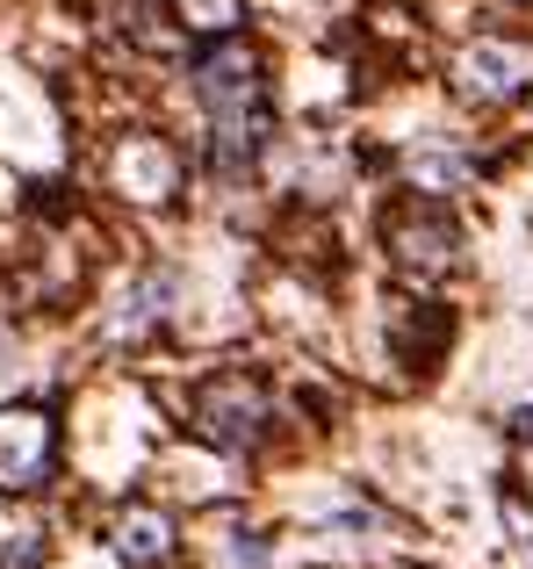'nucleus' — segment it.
<instances>
[{"mask_svg":"<svg viewBox=\"0 0 533 569\" xmlns=\"http://www.w3.org/2000/svg\"><path fill=\"white\" fill-rule=\"evenodd\" d=\"M266 418H274V403H266V389L253 376H210L195 389V432L210 447H224V455H245V447H260Z\"/></svg>","mask_w":533,"mask_h":569,"instance_id":"f257e3e1","label":"nucleus"},{"mask_svg":"<svg viewBox=\"0 0 533 569\" xmlns=\"http://www.w3.org/2000/svg\"><path fill=\"white\" fill-rule=\"evenodd\" d=\"M195 101H202V116H210V130L217 123H260V116H266V94H260L253 51H239V43L202 51L195 58Z\"/></svg>","mask_w":533,"mask_h":569,"instance_id":"f03ea898","label":"nucleus"},{"mask_svg":"<svg viewBox=\"0 0 533 569\" xmlns=\"http://www.w3.org/2000/svg\"><path fill=\"white\" fill-rule=\"evenodd\" d=\"M526 87H533V51L526 43L483 37V43H469V51L454 58V94H462L469 109H505V101L526 94Z\"/></svg>","mask_w":533,"mask_h":569,"instance_id":"7ed1b4c3","label":"nucleus"},{"mask_svg":"<svg viewBox=\"0 0 533 569\" xmlns=\"http://www.w3.org/2000/svg\"><path fill=\"white\" fill-rule=\"evenodd\" d=\"M382 246H390V260H396L404 281H440L454 267V252H462V231H454L440 209H396Z\"/></svg>","mask_w":533,"mask_h":569,"instance_id":"20e7f679","label":"nucleus"},{"mask_svg":"<svg viewBox=\"0 0 533 569\" xmlns=\"http://www.w3.org/2000/svg\"><path fill=\"white\" fill-rule=\"evenodd\" d=\"M43 469H51V418L37 403H0V476L37 483Z\"/></svg>","mask_w":533,"mask_h":569,"instance_id":"39448f33","label":"nucleus"},{"mask_svg":"<svg viewBox=\"0 0 533 569\" xmlns=\"http://www.w3.org/2000/svg\"><path fill=\"white\" fill-rule=\"evenodd\" d=\"M115 188L138 194V202H167V194L181 188V159L159 138H130L123 152H115Z\"/></svg>","mask_w":533,"mask_h":569,"instance_id":"423d86ee","label":"nucleus"},{"mask_svg":"<svg viewBox=\"0 0 533 569\" xmlns=\"http://www.w3.org/2000/svg\"><path fill=\"white\" fill-rule=\"evenodd\" d=\"M109 541H115V556H123L130 569H159L173 556V519L159 512V505H130V512L115 519Z\"/></svg>","mask_w":533,"mask_h":569,"instance_id":"0eeeda50","label":"nucleus"},{"mask_svg":"<svg viewBox=\"0 0 533 569\" xmlns=\"http://www.w3.org/2000/svg\"><path fill=\"white\" fill-rule=\"evenodd\" d=\"M173 296V274H152V281H138V289L123 296V318H115V339H144L159 325V303Z\"/></svg>","mask_w":533,"mask_h":569,"instance_id":"6e6552de","label":"nucleus"},{"mask_svg":"<svg viewBox=\"0 0 533 569\" xmlns=\"http://www.w3.org/2000/svg\"><path fill=\"white\" fill-rule=\"evenodd\" d=\"M173 14H181V29H195V37H231V29L245 22V0H173Z\"/></svg>","mask_w":533,"mask_h":569,"instance_id":"1a4fd4ad","label":"nucleus"},{"mask_svg":"<svg viewBox=\"0 0 533 569\" xmlns=\"http://www.w3.org/2000/svg\"><path fill=\"white\" fill-rule=\"evenodd\" d=\"M37 562H43V533H14L0 548V569H37Z\"/></svg>","mask_w":533,"mask_h":569,"instance_id":"9d476101","label":"nucleus"},{"mask_svg":"<svg viewBox=\"0 0 533 569\" xmlns=\"http://www.w3.org/2000/svg\"><path fill=\"white\" fill-rule=\"evenodd\" d=\"M512 440H533V403H520V411H512Z\"/></svg>","mask_w":533,"mask_h":569,"instance_id":"9b49d317","label":"nucleus"}]
</instances>
